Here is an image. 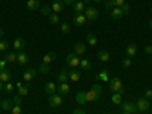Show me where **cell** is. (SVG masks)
Returning <instances> with one entry per match:
<instances>
[{"label": "cell", "instance_id": "6da1fadb", "mask_svg": "<svg viewBox=\"0 0 152 114\" xmlns=\"http://www.w3.org/2000/svg\"><path fill=\"white\" fill-rule=\"evenodd\" d=\"M100 94H102V85L94 84L91 87V90L88 93H85V102H93V100H97L100 97Z\"/></svg>", "mask_w": 152, "mask_h": 114}, {"label": "cell", "instance_id": "7a4b0ae2", "mask_svg": "<svg viewBox=\"0 0 152 114\" xmlns=\"http://www.w3.org/2000/svg\"><path fill=\"white\" fill-rule=\"evenodd\" d=\"M110 90L113 91V93H120V94H125V90H123V84H122V81L119 79V78H113V79H110Z\"/></svg>", "mask_w": 152, "mask_h": 114}, {"label": "cell", "instance_id": "3957f363", "mask_svg": "<svg viewBox=\"0 0 152 114\" xmlns=\"http://www.w3.org/2000/svg\"><path fill=\"white\" fill-rule=\"evenodd\" d=\"M84 15L87 17V21H88V23H91V21L97 20V17H99V9L94 8V6H87L85 11H84Z\"/></svg>", "mask_w": 152, "mask_h": 114}, {"label": "cell", "instance_id": "277c9868", "mask_svg": "<svg viewBox=\"0 0 152 114\" xmlns=\"http://www.w3.org/2000/svg\"><path fill=\"white\" fill-rule=\"evenodd\" d=\"M66 64H67L69 67H72V69H76V67H79L81 59L78 58V55L73 52V53H69V55L66 56Z\"/></svg>", "mask_w": 152, "mask_h": 114}, {"label": "cell", "instance_id": "5b68a950", "mask_svg": "<svg viewBox=\"0 0 152 114\" xmlns=\"http://www.w3.org/2000/svg\"><path fill=\"white\" fill-rule=\"evenodd\" d=\"M135 105H137V111H140V113H145V111H148L151 108V102H149V99H146V97L138 99Z\"/></svg>", "mask_w": 152, "mask_h": 114}, {"label": "cell", "instance_id": "8992f818", "mask_svg": "<svg viewBox=\"0 0 152 114\" xmlns=\"http://www.w3.org/2000/svg\"><path fill=\"white\" fill-rule=\"evenodd\" d=\"M49 105L52 108H58L62 105V96L61 94H50L49 96Z\"/></svg>", "mask_w": 152, "mask_h": 114}, {"label": "cell", "instance_id": "52a82bcc", "mask_svg": "<svg viewBox=\"0 0 152 114\" xmlns=\"http://www.w3.org/2000/svg\"><path fill=\"white\" fill-rule=\"evenodd\" d=\"M12 47H14L15 52H23V50L26 49V40H24V38H15Z\"/></svg>", "mask_w": 152, "mask_h": 114}, {"label": "cell", "instance_id": "ba28073f", "mask_svg": "<svg viewBox=\"0 0 152 114\" xmlns=\"http://www.w3.org/2000/svg\"><path fill=\"white\" fill-rule=\"evenodd\" d=\"M87 17L84 14H75L73 17V24L75 26H84V24H87Z\"/></svg>", "mask_w": 152, "mask_h": 114}, {"label": "cell", "instance_id": "9c48e42d", "mask_svg": "<svg viewBox=\"0 0 152 114\" xmlns=\"http://www.w3.org/2000/svg\"><path fill=\"white\" fill-rule=\"evenodd\" d=\"M37 73H38V70L37 69H28L26 72L23 73V79L26 81V82H31L35 76H37Z\"/></svg>", "mask_w": 152, "mask_h": 114}, {"label": "cell", "instance_id": "30bf717a", "mask_svg": "<svg viewBox=\"0 0 152 114\" xmlns=\"http://www.w3.org/2000/svg\"><path fill=\"white\" fill-rule=\"evenodd\" d=\"M122 111L134 114V113H137V105L132 102H125V104H122Z\"/></svg>", "mask_w": 152, "mask_h": 114}, {"label": "cell", "instance_id": "8fae6325", "mask_svg": "<svg viewBox=\"0 0 152 114\" xmlns=\"http://www.w3.org/2000/svg\"><path fill=\"white\" fill-rule=\"evenodd\" d=\"M137 52H138V47L135 43L128 44V47H126V55H128V58H134L137 55Z\"/></svg>", "mask_w": 152, "mask_h": 114}, {"label": "cell", "instance_id": "7c38bea8", "mask_svg": "<svg viewBox=\"0 0 152 114\" xmlns=\"http://www.w3.org/2000/svg\"><path fill=\"white\" fill-rule=\"evenodd\" d=\"M64 11V3H62V0H55L52 3V12L55 14H59V12Z\"/></svg>", "mask_w": 152, "mask_h": 114}, {"label": "cell", "instance_id": "4fadbf2b", "mask_svg": "<svg viewBox=\"0 0 152 114\" xmlns=\"http://www.w3.org/2000/svg\"><path fill=\"white\" fill-rule=\"evenodd\" d=\"M110 15L114 18V20H120L122 17H123V11H122V8H113V9H110Z\"/></svg>", "mask_w": 152, "mask_h": 114}, {"label": "cell", "instance_id": "5bb4252c", "mask_svg": "<svg viewBox=\"0 0 152 114\" xmlns=\"http://www.w3.org/2000/svg\"><path fill=\"white\" fill-rule=\"evenodd\" d=\"M85 50H87V46H85L84 43H78V44H75V46H73V52L78 55V56L84 55V53H85Z\"/></svg>", "mask_w": 152, "mask_h": 114}, {"label": "cell", "instance_id": "9a60e30c", "mask_svg": "<svg viewBox=\"0 0 152 114\" xmlns=\"http://www.w3.org/2000/svg\"><path fill=\"white\" fill-rule=\"evenodd\" d=\"M58 94H69V91H70V85L67 84V82H61L59 85H58Z\"/></svg>", "mask_w": 152, "mask_h": 114}, {"label": "cell", "instance_id": "2e32d148", "mask_svg": "<svg viewBox=\"0 0 152 114\" xmlns=\"http://www.w3.org/2000/svg\"><path fill=\"white\" fill-rule=\"evenodd\" d=\"M28 61H29V56H28V53L24 52V50H23V52H18V53H17V62H18V64L24 66Z\"/></svg>", "mask_w": 152, "mask_h": 114}, {"label": "cell", "instance_id": "e0dca14e", "mask_svg": "<svg viewBox=\"0 0 152 114\" xmlns=\"http://www.w3.org/2000/svg\"><path fill=\"white\" fill-rule=\"evenodd\" d=\"M72 6H73L75 14H82V12L85 11V3L84 2H75Z\"/></svg>", "mask_w": 152, "mask_h": 114}, {"label": "cell", "instance_id": "ac0fdd59", "mask_svg": "<svg viewBox=\"0 0 152 114\" xmlns=\"http://www.w3.org/2000/svg\"><path fill=\"white\" fill-rule=\"evenodd\" d=\"M44 90H46L47 94H55L56 90H58V85H56L55 82H47L46 87H44Z\"/></svg>", "mask_w": 152, "mask_h": 114}, {"label": "cell", "instance_id": "d6986e66", "mask_svg": "<svg viewBox=\"0 0 152 114\" xmlns=\"http://www.w3.org/2000/svg\"><path fill=\"white\" fill-rule=\"evenodd\" d=\"M26 8L29 11H38L40 9V0H28Z\"/></svg>", "mask_w": 152, "mask_h": 114}, {"label": "cell", "instance_id": "ffe728a7", "mask_svg": "<svg viewBox=\"0 0 152 114\" xmlns=\"http://www.w3.org/2000/svg\"><path fill=\"white\" fill-rule=\"evenodd\" d=\"M69 79L72 82H78L81 79V72L79 70H70L69 72Z\"/></svg>", "mask_w": 152, "mask_h": 114}, {"label": "cell", "instance_id": "44dd1931", "mask_svg": "<svg viewBox=\"0 0 152 114\" xmlns=\"http://www.w3.org/2000/svg\"><path fill=\"white\" fill-rule=\"evenodd\" d=\"M97 58H99V61H102V62H108L111 56H110V52H107V50H99Z\"/></svg>", "mask_w": 152, "mask_h": 114}, {"label": "cell", "instance_id": "7402d4cb", "mask_svg": "<svg viewBox=\"0 0 152 114\" xmlns=\"http://www.w3.org/2000/svg\"><path fill=\"white\" fill-rule=\"evenodd\" d=\"M55 58H56V53L55 52H47L43 56V64H50L52 61H55Z\"/></svg>", "mask_w": 152, "mask_h": 114}, {"label": "cell", "instance_id": "603a6c76", "mask_svg": "<svg viewBox=\"0 0 152 114\" xmlns=\"http://www.w3.org/2000/svg\"><path fill=\"white\" fill-rule=\"evenodd\" d=\"M9 79H11V72L6 70V69L0 70V81H2V82H8Z\"/></svg>", "mask_w": 152, "mask_h": 114}, {"label": "cell", "instance_id": "cb8c5ba5", "mask_svg": "<svg viewBox=\"0 0 152 114\" xmlns=\"http://www.w3.org/2000/svg\"><path fill=\"white\" fill-rule=\"evenodd\" d=\"M58 81H59V82H67V81H69V72L62 69V70L58 73Z\"/></svg>", "mask_w": 152, "mask_h": 114}, {"label": "cell", "instance_id": "d4e9b609", "mask_svg": "<svg viewBox=\"0 0 152 114\" xmlns=\"http://www.w3.org/2000/svg\"><path fill=\"white\" fill-rule=\"evenodd\" d=\"M87 43H88V46H96L97 44V37L94 34H88L87 35Z\"/></svg>", "mask_w": 152, "mask_h": 114}, {"label": "cell", "instance_id": "484cf974", "mask_svg": "<svg viewBox=\"0 0 152 114\" xmlns=\"http://www.w3.org/2000/svg\"><path fill=\"white\" fill-rule=\"evenodd\" d=\"M79 67H81L82 70H88V69H91V61H90V59H87V58L81 59V64H79Z\"/></svg>", "mask_w": 152, "mask_h": 114}, {"label": "cell", "instance_id": "4316f807", "mask_svg": "<svg viewBox=\"0 0 152 114\" xmlns=\"http://www.w3.org/2000/svg\"><path fill=\"white\" fill-rule=\"evenodd\" d=\"M49 23H50V24H58V23H59V17H58V14H55V12L49 14Z\"/></svg>", "mask_w": 152, "mask_h": 114}, {"label": "cell", "instance_id": "83f0119b", "mask_svg": "<svg viewBox=\"0 0 152 114\" xmlns=\"http://www.w3.org/2000/svg\"><path fill=\"white\" fill-rule=\"evenodd\" d=\"M111 100H113L114 105H122V94H120V93L113 94V96H111Z\"/></svg>", "mask_w": 152, "mask_h": 114}, {"label": "cell", "instance_id": "f1b7e54d", "mask_svg": "<svg viewBox=\"0 0 152 114\" xmlns=\"http://www.w3.org/2000/svg\"><path fill=\"white\" fill-rule=\"evenodd\" d=\"M5 59H6L8 62H15V61H17V53H15V52H9V53L5 55Z\"/></svg>", "mask_w": 152, "mask_h": 114}, {"label": "cell", "instance_id": "f546056e", "mask_svg": "<svg viewBox=\"0 0 152 114\" xmlns=\"http://www.w3.org/2000/svg\"><path fill=\"white\" fill-rule=\"evenodd\" d=\"M28 91H29V84H28V85H21V87L18 88V93H17V94H20V96L23 97V96L28 94Z\"/></svg>", "mask_w": 152, "mask_h": 114}, {"label": "cell", "instance_id": "4dcf8cb0", "mask_svg": "<svg viewBox=\"0 0 152 114\" xmlns=\"http://www.w3.org/2000/svg\"><path fill=\"white\" fill-rule=\"evenodd\" d=\"M76 100H78L79 105H84L85 104V93L84 91H79L78 94H76Z\"/></svg>", "mask_w": 152, "mask_h": 114}, {"label": "cell", "instance_id": "1f68e13d", "mask_svg": "<svg viewBox=\"0 0 152 114\" xmlns=\"http://www.w3.org/2000/svg\"><path fill=\"white\" fill-rule=\"evenodd\" d=\"M0 107H2L3 110H11V108H12V104H11V100H8V99H3L2 102H0Z\"/></svg>", "mask_w": 152, "mask_h": 114}, {"label": "cell", "instance_id": "d6a6232c", "mask_svg": "<svg viewBox=\"0 0 152 114\" xmlns=\"http://www.w3.org/2000/svg\"><path fill=\"white\" fill-rule=\"evenodd\" d=\"M8 47H9V43L8 41H2V40H0V52H6V50H8Z\"/></svg>", "mask_w": 152, "mask_h": 114}, {"label": "cell", "instance_id": "836d02e7", "mask_svg": "<svg viewBox=\"0 0 152 114\" xmlns=\"http://www.w3.org/2000/svg\"><path fill=\"white\" fill-rule=\"evenodd\" d=\"M40 72H41L43 75H49V73H50V67H49V64H43V66L40 67Z\"/></svg>", "mask_w": 152, "mask_h": 114}, {"label": "cell", "instance_id": "e575fe53", "mask_svg": "<svg viewBox=\"0 0 152 114\" xmlns=\"http://www.w3.org/2000/svg\"><path fill=\"white\" fill-rule=\"evenodd\" d=\"M11 114H23L21 113V107L20 105H14L11 108Z\"/></svg>", "mask_w": 152, "mask_h": 114}, {"label": "cell", "instance_id": "d590c367", "mask_svg": "<svg viewBox=\"0 0 152 114\" xmlns=\"http://www.w3.org/2000/svg\"><path fill=\"white\" fill-rule=\"evenodd\" d=\"M131 64H132V62H131V58H123V59H122V66H123L125 69L131 67Z\"/></svg>", "mask_w": 152, "mask_h": 114}, {"label": "cell", "instance_id": "8d00e7d4", "mask_svg": "<svg viewBox=\"0 0 152 114\" xmlns=\"http://www.w3.org/2000/svg\"><path fill=\"white\" fill-rule=\"evenodd\" d=\"M61 32H62V34H69V32H70V24L62 23V24H61Z\"/></svg>", "mask_w": 152, "mask_h": 114}, {"label": "cell", "instance_id": "74e56055", "mask_svg": "<svg viewBox=\"0 0 152 114\" xmlns=\"http://www.w3.org/2000/svg\"><path fill=\"white\" fill-rule=\"evenodd\" d=\"M97 79H102V81H110L108 79V72H102V73H99L97 76H96Z\"/></svg>", "mask_w": 152, "mask_h": 114}, {"label": "cell", "instance_id": "f35d334b", "mask_svg": "<svg viewBox=\"0 0 152 114\" xmlns=\"http://www.w3.org/2000/svg\"><path fill=\"white\" fill-rule=\"evenodd\" d=\"M5 91L9 93V94H11V93H14V85H12L11 82H6V85H5Z\"/></svg>", "mask_w": 152, "mask_h": 114}, {"label": "cell", "instance_id": "ab89813d", "mask_svg": "<svg viewBox=\"0 0 152 114\" xmlns=\"http://www.w3.org/2000/svg\"><path fill=\"white\" fill-rule=\"evenodd\" d=\"M12 102H14V105H21V96H20V94H14V97H12Z\"/></svg>", "mask_w": 152, "mask_h": 114}, {"label": "cell", "instance_id": "60d3db41", "mask_svg": "<svg viewBox=\"0 0 152 114\" xmlns=\"http://www.w3.org/2000/svg\"><path fill=\"white\" fill-rule=\"evenodd\" d=\"M105 6H107V9L110 11V9H113V8H116V2H114V0H107Z\"/></svg>", "mask_w": 152, "mask_h": 114}, {"label": "cell", "instance_id": "b9f144b4", "mask_svg": "<svg viewBox=\"0 0 152 114\" xmlns=\"http://www.w3.org/2000/svg\"><path fill=\"white\" fill-rule=\"evenodd\" d=\"M122 11H123V15H126V14H129V11H131L129 5H128V3H125V5L122 6Z\"/></svg>", "mask_w": 152, "mask_h": 114}, {"label": "cell", "instance_id": "7bdbcfd3", "mask_svg": "<svg viewBox=\"0 0 152 114\" xmlns=\"http://www.w3.org/2000/svg\"><path fill=\"white\" fill-rule=\"evenodd\" d=\"M41 12H43V14H52V8H50V6H43Z\"/></svg>", "mask_w": 152, "mask_h": 114}, {"label": "cell", "instance_id": "ee69618b", "mask_svg": "<svg viewBox=\"0 0 152 114\" xmlns=\"http://www.w3.org/2000/svg\"><path fill=\"white\" fill-rule=\"evenodd\" d=\"M6 64H8V61H6V59H0V70L6 69Z\"/></svg>", "mask_w": 152, "mask_h": 114}, {"label": "cell", "instance_id": "f6af8a7d", "mask_svg": "<svg viewBox=\"0 0 152 114\" xmlns=\"http://www.w3.org/2000/svg\"><path fill=\"white\" fill-rule=\"evenodd\" d=\"M145 97L151 100V99H152V90H146V91H145Z\"/></svg>", "mask_w": 152, "mask_h": 114}, {"label": "cell", "instance_id": "bcb514c9", "mask_svg": "<svg viewBox=\"0 0 152 114\" xmlns=\"http://www.w3.org/2000/svg\"><path fill=\"white\" fill-rule=\"evenodd\" d=\"M114 2H116V6L117 8H122L125 5V0H114Z\"/></svg>", "mask_w": 152, "mask_h": 114}, {"label": "cell", "instance_id": "7dc6e473", "mask_svg": "<svg viewBox=\"0 0 152 114\" xmlns=\"http://www.w3.org/2000/svg\"><path fill=\"white\" fill-rule=\"evenodd\" d=\"M73 114H87L84 110H81V108H76L75 111H73Z\"/></svg>", "mask_w": 152, "mask_h": 114}, {"label": "cell", "instance_id": "c3c4849f", "mask_svg": "<svg viewBox=\"0 0 152 114\" xmlns=\"http://www.w3.org/2000/svg\"><path fill=\"white\" fill-rule=\"evenodd\" d=\"M145 52L149 53V55H152V46H146V47H145Z\"/></svg>", "mask_w": 152, "mask_h": 114}, {"label": "cell", "instance_id": "681fc988", "mask_svg": "<svg viewBox=\"0 0 152 114\" xmlns=\"http://www.w3.org/2000/svg\"><path fill=\"white\" fill-rule=\"evenodd\" d=\"M76 2V0H62V3H64V5H73Z\"/></svg>", "mask_w": 152, "mask_h": 114}, {"label": "cell", "instance_id": "f907efd6", "mask_svg": "<svg viewBox=\"0 0 152 114\" xmlns=\"http://www.w3.org/2000/svg\"><path fill=\"white\" fill-rule=\"evenodd\" d=\"M3 34H5V32H3V29L0 28V40H2V37H3Z\"/></svg>", "mask_w": 152, "mask_h": 114}, {"label": "cell", "instance_id": "816d5d0a", "mask_svg": "<svg viewBox=\"0 0 152 114\" xmlns=\"http://www.w3.org/2000/svg\"><path fill=\"white\" fill-rule=\"evenodd\" d=\"M0 91H3V82L0 81Z\"/></svg>", "mask_w": 152, "mask_h": 114}, {"label": "cell", "instance_id": "f5cc1de1", "mask_svg": "<svg viewBox=\"0 0 152 114\" xmlns=\"http://www.w3.org/2000/svg\"><path fill=\"white\" fill-rule=\"evenodd\" d=\"M149 26H151V29H152V20H149Z\"/></svg>", "mask_w": 152, "mask_h": 114}, {"label": "cell", "instance_id": "db71d44e", "mask_svg": "<svg viewBox=\"0 0 152 114\" xmlns=\"http://www.w3.org/2000/svg\"><path fill=\"white\" fill-rule=\"evenodd\" d=\"M81 2H84V3H87V2H90V0H81Z\"/></svg>", "mask_w": 152, "mask_h": 114}, {"label": "cell", "instance_id": "11a10c76", "mask_svg": "<svg viewBox=\"0 0 152 114\" xmlns=\"http://www.w3.org/2000/svg\"><path fill=\"white\" fill-rule=\"evenodd\" d=\"M120 114H131V113H125V111H122V113H120Z\"/></svg>", "mask_w": 152, "mask_h": 114}, {"label": "cell", "instance_id": "9f6ffc18", "mask_svg": "<svg viewBox=\"0 0 152 114\" xmlns=\"http://www.w3.org/2000/svg\"><path fill=\"white\" fill-rule=\"evenodd\" d=\"M93 2H96V3H100V0H93Z\"/></svg>", "mask_w": 152, "mask_h": 114}, {"label": "cell", "instance_id": "6f0895ef", "mask_svg": "<svg viewBox=\"0 0 152 114\" xmlns=\"http://www.w3.org/2000/svg\"><path fill=\"white\" fill-rule=\"evenodd\" d=\"M134 114H137V113H134Z\"/></svg>", "mask_w": 152, "mask_h": 114}, {"label": "cell", "instance_id": "680465c9", "mask_svg": "<svg viewBox=\"0 0 152 114\" xmlns=\"http://www.w3.org/2000/svg\"><path fill=\"white\" fill-rule=\"evenodd\" d=\"M151 11H152V8H151Z\"/></svg>", "mask_w": 152, "mask_h": 114}]
</instances>
